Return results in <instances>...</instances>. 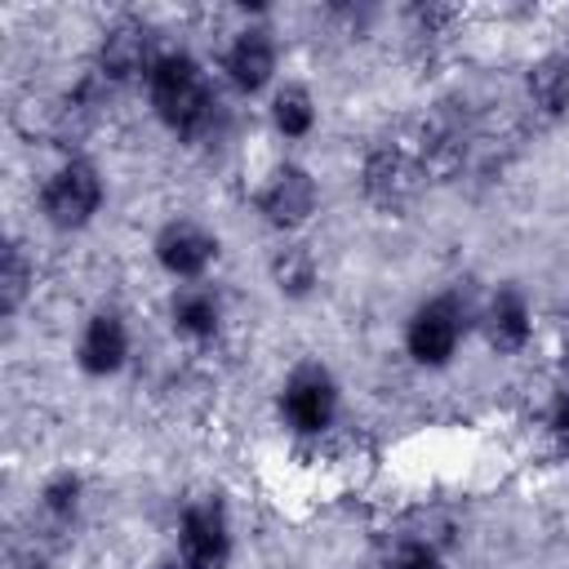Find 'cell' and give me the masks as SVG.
Masks as SVG:
<instances>
[{"label":"cell","mask_w":569,"mask_h":569,"mask_svg":"<svg viewBox=\"0 0 569 569\" xmlns=\"http://www.w3.org/2000/svg\"><path fill=\"white\" fill-rule=\"evenodd\" d=\"M551 427H556L560 436H569V391L560 396V405H556V418H551Z\"/></svg>","instance_id":"ffe728a7"},{"label":"cell","mask_w":569,"mask_h":569,"mask_svg":"<svg viewBox=\"0 0 569 569\" xmlns=\"http://www.w3.org/2000/svg\"><path fill=\"white\" fill-rule=\"evenodd\" d=\"M76 493H80L76 480H53V485L44 489V507H49L53 516H67V511L76 507Z\"/></svg>","instance_id":"ac0fdd59"},{"label":"cell","mask_w":569,"mask_h":569,"mask_svg":"<svg viewBox=\"0 0 569 569\" xmlns=\"http://www.w3.org/2000/svg\"><path fill=\"white\" fill-rule=\"evenodd\" d=\"M156 253L160 262L173 271V276H200L213 258V240L196 227V222H173L164 227V236L156 240Z\"/></svg>","instance_id":"ba28073f"},{"label":"cell","mask_w":569,"mask_h":569,"mask_svg":"<svg viewBox=\"0 0 569 569\" xmlns=\"http://www.w3.org/2000/svg\"><path fill=\"white\" fill-rule=\"evenodd\" d=\"M276 124H280V133H289V138L307 133V129H311V98H307L302 89H284V93L276 98Z\"/></svg>","instance_id":"2e32d148"},{"label":"cell","mask_w":569,"mask_h":569,"mask_svg":"<svg viewBox=\"0 0 569 569\" xmlns=\"http://www.w3.org/2000/svg\"><path fill=\"white\" fill-rule=\"evenodd\" d=\"M284 413L298 431H320L333 418V382L320 369H298L284 387Z\"/></svg>","instance_id":"5b68a950"},{"label":"cell","mask_w":569,"mask_h":569,"mask_svg":"<svg viewBox=\"0 0 569 569\" xmlns=\"http://www.w3.org/2000/svg\"><path fill=\"white\" fill-rule=\"evenodd\" d=\"M182 560L187 569H222L227 565V525L218 502H200L182 520Z\"/></svg>","instance_id":"3957f363"},{"label":"cell","mask_w":569,"mask_h":569,"mask_svg":"<svg viewBox=\"0 0 569 569\" xmlns=\"http://www.w3.org/2000/svg\"><path fill=\"white\" fill-rule=\"evenodd\" d=\"M458 342V307L449 298L440 302H427L413 325H409V351L422 360V365H440Z\"/></svg>","instance_id":"8992f818"},{"label":"cell","mask_w":569,"mask_h":569,"mask_svg":"<svg viewBox=\"0 0 569 569\" xmlns=\"http://www.w3.org/2000/svg\"><path fill=\"white\" fill-rule=\"evenodd\" d=\"M173 325H178L182 333H191V338H209V333L218 329V307H213V298L200 293V289L178 293V298H173Z\"/></svg>","instance_id":"5bb4252c"},{"label":"cell","mask_w":569,"mask_h":569,"mask_svg":"<svg viewBox=\"0 0 569 569\" xmlns=\"http://www.w3.org/2000/svg\"><path fill=\"white\" fill-rule=\"evenodd\" d=\"M124 360V329L116 316H93L80 342V365L89 373H111Z\"/></svg>","instance_id":"30bf717a"},{"label":"cell","mask_w":569,"mask_h":569,"mask_svg":"<svg viewBox=\"0 0 569 569\" xmlns=\"http://www.w3.org/2000/svg\"><path fill=\"white\" fill-rule=\"evenodd\" d=\"M258 204H262V213H267L276 227H293V222H302V218L311 213V204H316V182H311L302 169L284 164V169H276V173L267 178Z\"/></svg>","instance_id":"277c9868"},{"label":"cell","mask_w":569,"mask_h":569,"mask_svg":"<svg viewBox=\"0 0 569 569\" xmlns=\"http://www.w3.org/2000/svg\"><path fill=\"white\" fill-rule=\"evenodd\" d=\"M147 31L142 27H133V22H124V27H116L107 40H102V53H98V67H102V76L107 80H129V76H138L142 67H147Z\"/></svg>","instance_id":"9c48e42d"},{"label":"cell","mask_w":569,"mask_h":569,"mask_svg":"<svg viewBox=\"0 0 569 569\" xmlns=\"http://www.w3.org/2000/svg\"><path fill=\"white\" fill-rule=\"evenodd\" d=\"M529 98L533 107H542L547 116L569 107V58H542L529 71Z\"/></svg>","instance_id":"4fadbf2b"},{"label":"cell","mask_w":569,"mask_h":569,"mask_svg":"<svg viewBox=\"0 0 569 569\" xmlns=\"http://www.w3.org/2000/svg\"><path fill=\"white\" fill-rule=\"evenodd\" d=\"M418 187V164L400 151V147H378L365 164V191L378 200V204H400L409 200Z\"/></svg>","instance_id":"52a82bcc"},{"label":"cell","mask_w":569,"mask_h":569,"mask_svg":"<svg viewBox=\"0 0 569 569\" xmlns=\"http://www.w3.org/2000/svg\"><path fill=\"white\" fill-rule=\"evenodd\" d=\"M271 276H276V284H280V293H307L311 284H316V262H311V253L302 249V244H289V249H280L276 253V262H271Z\"/></svg>","instance_id":"9a60e30c"},{"label":"cell","mask_w":569,"mask_h":569,"mask_svg":"<svg viewBox=\"0 0 569 569\" xmlns=\"http://www.w3.org/2000/svg\"><path fill=\"white\" fill-rule=\"evenodd\" d=\"M387 569H436V560L422 547H405V551H396V560Z\"/></svg>","instance_id":"d6986e66"},{"label":"cell","mask_w":569,"mask_h":569,"mask_svg":"<svg viewBox=\"0 0 569 569\" xmlns=\"http://www.w3.org/2000/svg\"><path fill=\"white\" fill-rule=\"evenodd\" d=\"M22 289H27V258L18 244L4 249V276H0V307L13 311L22 302Z\"/></svg>","instance_id":"e0dca14e"},{"label":"cell","mask_w":569,"mask_h":569,"mask_svg":"<svg viewBox=\"0 0 569 569\" xmlns=\"http://www.w3.org/2000/svg\"><path fill=\"white\" fill-rule=\"evenodd\" d=\"M271 62H276V53H271L267 31H244V36L236 40L231 58H227V71H231V80H236L240 89H262L267 76H271Z\"/></svg>","instance_id":"8fae6325"},{"label":"cell","mask_w":569,"mask_h":569,"mask_svg":"<svg viewBox=\"0 0 569 569\" xmlns=\"http://www.w3.org/2000/svg\"><path fill=\"white\" fill-rule=\"evenodd\" d=\"M151 102L182 133L204 129L209 116H213V98H209V89H204V80L196 71V62L182 58V53L156 62V71H151Z\"/></svg>","instance_id":"6da1fadb"},{"label":"cell","mask_w":569,"mask_h":569,"mask_svg":"<svg viewBox=\"0 0 569 569\" xmlns=\"http://www.w3.org/2000/svg\"><path fill=\"white\" fill-rule=\"evenodd\" d=\"M485 333H489V342L498 347V351H516L525 338H529V316H525V302H520V293H498L493 302H489V316H485Z\"/></svg>","instance_id":"7c38bea8"},{"label":"cell","mask_w":569,"mask_h":569,"mask_svg":"<svg viewBox=\"0 0 569 569\" xmlns=\"http://www.w3.org/2000/svg\"><path fill=\"white\" fill-rule=\"evenodd\" d=\"M98 178H93V169L89 164H67V169H58L53 178H49V187H44V213H49V222H58V227H80L93 209H98Z\"/></svg>","instance_id":"7a4b0ae2"}]
</instances>
